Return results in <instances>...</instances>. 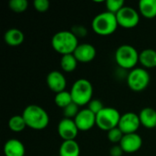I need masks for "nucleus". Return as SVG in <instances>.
Segmentation results:
<instances>
[{
    "label": "nucleus",
    "instance_id": "obj_1",
    "mask_svg": "<svg viewBox=\"0 0 156 156\" xmlns=\"http://www.w3.org/2000/svg\"><path fill=\"white\" fill-rule=\"evenodd\" d=\"M22 116L26 122L27 127L33 130H43L49 123V117L46 110L36 104L27 106L23 111Z\"/></svg>",
    "mask_w": 156,
    "mask_h": 156
},
{
    "label": "nucleus",
    "instance_id": "obj_2",
    "mask_svg": "<svg viewBox=\"0 0 156 156\" xmlns=\"http://www.w3.org/2000/svg\"><path fill=\"white\" fill-rule=\"evenodd\" d=\"M51 46L56 52L62 56L73 54L79 46V38L71 31H58L51 38Z\"/></svg>",
    "mask_w": 156,
    "mask_h": 156
},
{
    "label": "nucleus",
    "instance_id": "obj_3",
    "mask_svg": "<svg viewBox=\"0 0 156 156\" xmlns=\"http://www.w3.org/2000/svg\"><path fill=\"white\" fill-rule=\"evenodd\" d=\"M116 15L108 11L98 14L91 22L92 30L100 36H109L113 34L118 27Z\"/></svg>",
    "mask_w": 156,
    "mask_h": 156
},
{
    "label": "nucleus",
    "instance_id": "obj_4",
    "mask_svg": "<svg viewBox=\"0 0 156 156\" xmlns=\"http://www.w3.org/2000/svg\"><path fill=\"white\" fill-rule=\"evenodd\" d=\"M70 94L74 103L80 107L87 105L92 100V84L86 79H79L73 83L70 90Z\"/></svg>",
    "mask_w": 156,
    "mask_h": 156
},
{
    "label": "nucleus",
    "instance_id": "obj_5",
    "mask_svg": "<svg viewBox=\"0 0 156 156\" xmlns=\"http://www.w3.org/2000/svg\"><path fill=\"white\" fill-rule=\"evenodd\" d=\"M139 54L133 46L123 44L115 52V61L123 69H133L139 62Z\"/></svg>",
    "mask_w": 156,
    "mask_h": 156
},
{
    "label": "nucleus",
    "instance_id": "obj_6",
    "mask_svg": "<svg viewBox=\"0 0 156 156\" xmlns=\"http://www.w3.org/2000/svg\"><path fill=\"white\" fill-rule=\"evenodd\" d=\"M121 114L117 109L112 107H104L101 112L96 115V125L106 132L118 127Z\"/></svg>",
    "mask_w": 156,
    "mask_h": 156
},
{
    "label": "nucleus",
    "instance_id": "obj_7",
    "mask_svg": "<svg viewBox=\"0 0 156 156\" xmlns=\"http://www.w3.org/2000/svg\"><path fill=\"white\" fill-rule=\"evenodd\" d=\"M150 83V75L144 68H135L127 76L128 87L133 91L144 90Z\"/></svg>",
    "mask_w": 156,
    "mask_h": 156
},
{
    "label": "nucleus",
    "instance_id": "obj_8",
    "mask_svg": "<svg viewBox=\"0 0 156 156\" xmlns=\"http://www.w3.org/2000/svg\"><path fill=\"white\" fill-rule=\"evenodd\" d=\"M118 25L124 28H133L140 22V15L131 6H123L116 14Z\"/></svg>",
    "mask_w": 156,
    "mask_h": 156
},
{
    "label": "nucleus",
    "instance_id": "obj_9",
    "mask_svg": "<svg viewBox=\"0 0 156 156\" xmlns=\"http://www.w3.org/2000/svg\"><path fill=\"white\" fill-rule=\"evenodd\" d=\"M141 126L139 115L134 112H126L121 116L118 127L123 134L135 133Z\"/></svg>",
    "mask_w": 156,
    "mask_h": 156
},
{
    "label": "nucleus",
    "instance_id": "obj_10",
    "mask_svg": "<svg viewBox=\"0 0 156 156\" xmlns=\"http://www.w3.org/2000/svg\"><path fill=\"white\" fill-rule=\"evenodd\" d=\"M78 129L74 120L63 118L58 125V133L63 141H73L78 136Z\"/></svg>",
    "mask_w": 156,
    "mask_h": 156
},
{
    "label": "nucleus",
    "instance_id": "obj_11",
    "mask_svg": "<svg viewBox=\"0 0 156 156\" xmlns=\"http://www.w3.org/2000/svg\"><path fill=\"white\" fill-rule=\"evenodd\" d=\"M74 122L80 131L86 132L96 125V115L88 108L83 109L80 111L79 114L74 119Z\"/></svg>",
    "mask_w": 156,
    "mask_h": 156
},
{
    "label": "nucleus",
    "instance_id": "obj_12",
    "mask_svg": "<svg viewBox=\"0 0 156 156\" xmlns=\"http://www.w3.org/2000/svg\"><path fill=\"white\" fill-rule=\"evenodd\" d=\"M47 84L49 90L57 94L65 90L67 80L63 73L58 70H53L50 71L47 76Z\"/></svg>",
    "mask_w": 156,
    "mask_h": 156
},
{
    "label": "nucleus",
    "instance_id": "obj_13",
    "mask_svg": "<svg viewBox=\"0 0 156 156\" xmlns=\"http://www.w3.org/2000/svg\"><path fill=\"white\" fill-rule=\"evenodd\" d=\"M120 145L124 153L133 154L141 149L143 145V139L137 133L124 134L120 143Z\"/></svg>",
    "mask_w": 156,
    "mask_h": 156
},
{
    "label": "nucleus",
    "instance_id": "obj_14",
    "mask_svg": "<svg viewBox=\"0 0 156 156\" xmlns=\"http://www.w3.org/2000/svg\"><path fill=\"white\" fill-rule=\"evenodd\" d=\"M96 54L97 51L95 47L90 43L79 44V46L77 47V48L73 53L78 62H81V63H88L92 61L95 58Z\"/></svg>",
    "mask_w": 156,
    "mask_h": 156
},
{
    "label": "nucleus",
    "instance_id": "obj_15",
    "mask_svg": "<svg viewBox=\"0 0 156 156\" xmlns=\"http://www.w3.org/2000/svg\"><path fill=\"white\" fill-rule=\"evenodd\" d=\"M26 149L22 142L16 139H10L4 145L5 156H25Z\"/></svg>",
    "mask_w": 156,
    "mask_h": 156
},
{
    "label": "nucleus",
    "instance_id": "obj_16",
    "mask_svg": "<svg viewBox=\"0 0 156 156\" xmlns=\"http://www.w3.org/2000/svg\"><path fill=\"white\" fill-rule=\"evenodd\" d=\"M139 118L141 125L147 129H153L156 127V111L154 108H144L139 113Z\"/></svg>",
    "mask_w": 156,
    "mask_h": 156
},
{
    "label": "nucleus",
    "instance_id": "obj_17",
    "mask_svg": "<svg viewBox=\"0 0 156 156\" xmlns=\"http://www.w3.org/2000/svg\"><path fill=\"white\" fill-rule=\"evenodd\" d=\"M25 39L24 33L18 28H10L4 35L5 42L11 47L20 46Z\"/></svg>",
    "mask_w": 156,
    "mask_h": 156
},
{
    "label": "nucleus",
    "instance_id": "obj_18",
    "mask_svg": "<svg viewBox=\"0 0 156 156\" xmlns=\"http://www.w3.org/2000/svg\"><path fill=\"white\" fill-rule=\"evenodd\" d=\"M139 62L144 69L156 68V50L146 48L139 54Z\"/></svg>",
    "mask_w": 156,
    "mask_h": 156
},
{
    "label": "nucleus",
    "instance_id": "obj_19",
    "mask_svg": "<svg viewBox=\"0 0 156 156\" xmlns=\"http://www.w3.org/2000/svg\"><path fill=\"white\" fill-rule=\"evenodd\" d=\"M80 148L79 144L73 141H63L58 151V156H80Z\"/></svg>",
    "mask_w": 156,
    "mask_h": 156
},
{
    "label": "nucleus",
    "instance_id": "obj_20",
    "mask_svg": "<svg viewBox=\"0 0 156 156\" xmlns=\"http://www.w3.org/2000/svg\"><path fill=\"white\" fill-rule=\"evenodd\" d=\"M140 14L146 18L156 16V0H141L138 4Z\"/></svg>",
    "mask_w": 156,
    "mask_h": 156
},
{
    "label": "nucleus",
    "instance_id": "obj_21",
    "mask_svg": "<svg viewBox=\"0 0 156 156\" xmlns=\"http://www.w3.org/2000/svg\"><path fill=\"white\" fill-rule=\"evenodd\" d=\"M78 65V60L73 54H68L61 57L60 67L65 72H72L76 69Z\"/></svg>",
    "mask_w": 156,
    "mask_h": 156
},
{
    "label": "nucleus",
    "instance_id": "obj_22",
    "mask_svg": "<svg viewBox=\"0 0 156 156\" xmlns=\"http://www.w3.org/2000/svg\"><path fill=\"white\" fill-rule=\"evenodd\" d=\"M8 127L12 132L20 133L27 127V124L22 115H14L8 121Z\"/></svg>",
    "mask_w": 156,
    "mask_h": 156
},
{
    "label": "nucleus",
    "instance_id": "obj_23",
    "mask_svg": "<svg viewBox=\"0 0 156 156\" xmlns=\"http://www.w3.org/2000/svg\"><path fill=\"white\" fill-rule=\"evenodd\" d=\"M54 101L58 107H59L63 110L68 105H69L70 103L73 102L70 91L64 90V91H61L59 93H57L55 98H54Z\"/></svg>",
    "mask_w": 156,
    "mask_h": 156
},
{
    "label": "nucleus",
    "instance_id": "obj_24",
    "mask_svg": "<svg viewBox=\"0 0 156 156\" xmlns=\"http://www.w3.org/2000/svg\"><path fill=\"white\" fill-rule=\"evenodd\" d=\"M105 4L107 11L114 15H116L123 6H125L123 0H107Z\"/></svg>",
    "mask_w": 156,
    "mask_h": 156
},
{
    "label": "nucleus",
    "instance_id": "obj_25",
    "mask_svg": "<svg viewBox=\"0 0 156 156\" xmlns=\"http://www.w3.org/2000/svg\"><path fill=\"white\" fill-rule=\"evenodd\" d=\"M28 2L27 0H10L9 7L16 13H22L27 9Z\"/></svg>",
    "mask_w": 156,
    "mask_h": 156
},
{
    "label": "nucleus",
    "instance_id": "obj_26",
    "mask_svg": "<svg viewBox=\"0 0 156 156\" xmlns=\"http://www.w3.org/2000/svg\"><path fill=\"white\" fill-rule=\"evenodd\" d=\"M80 106L77 105L76 103L72 102L70 103L69 105H68L66 108L63 109V115H64V118H67V119H72L74 120L76 118V116L79 114L80 111L79 110Z\"/></svg>",
    "mask_w": 156,
    "mask_h": 156
},
{
    "label": "nucleus",
    "instance_id": "obj_27",
    "mask_svg": "<svg viewBox=\"0 0 156 156\" xmlns=\"http://www.w3.org/2000/svg\"><path fill=\"white\" fill-rule=\"evenodd\" d=\"M123 133L120 130L119 127H115L109 132H107V137L109 141L112 144H119L121 143L122 137H123Z\"/></svg>",
    "mask_w": 156,
    "mask_h": 156
},
{
    "label": "nucleus",
    "instance_id": "obj_28",
    "mask_svg": "<svg viewBox=\"0 0 156 156\" xmlns=\"http://www.w3.org/2000/svg\"><path fill=\"white\" fill-rule=\"evenodd\" d=\"M103 108H104V106H103L102 101L101 100H98V99L91 100L90 101V103L88 104V109L91 112H93L95 115H97L99 112H101Z\"/></svg>",
    "mask_w": 156,
    "mask_h": 156
},
{
    "label": "nucleus",
    "instance_id": "obj_29",
    "mask_svg": "<svg viewBox=\"0 0 156 156\" xmlns=\"http://www.w3.org/2000/svg\"><path fill=\"white\" fill-rule=\"evenodd\" d=\"M34 8L38 12H46L50 5L48 0H35L33 2Z\"/></svg>",
    "mask_w": 156,
    "mask_h": 156
},
{
    "label": "nucleus",
    "instance_id": "obj_30",
    "mask_svg": "<svg viewBox=\"0 0 156 156\" xmlns=\"http://www.w3.org/2000/svg\"><path fill=\"white\" fill-rule=\"evenodd\" d=\"M78 38L79 37H85L88 34V30L87 28L82 26V25H75L71 27V30H70Z\"/></svg>",
    "mask_w": 156,
    "mask_h": 156
},
{
    "label": "nucleus",
    "instance_id": "obj_31",
    "mask_svg": "<svg viewBox=\"0 0 156 156\" xmlns=\"http://www.w3.org/2000/svg\"><path fill=\"white\" fill-rule=\"evenodd\" d=\"M123 153L124 152L120 144L112 146L110 150V155L111 156H122L123 154Z\"/></svg>",
    "mask_w": 156,
    "mask_h": 156
},
{
    "label": "nucleus",
    "instance_id": "obj_32",
    "mask_svg": "<svg viewBox=\"0 0 156 156\" xmlns=\"http://www.w3.org/2000/svg\"><path fill=\"white\" fill-rule=\"evenodd\" d=\"M155 130H156V127H155Z\"/></svg>",
    "mask_w": 156,
    "mask_h": 156
}]
</instances>
